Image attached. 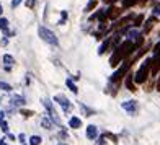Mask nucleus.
I'll return each instance as SVG.
<instances>
[{
  "label": "nucleus",
  "mask_w": 160,
  "mask_h": 145,
  "mask_svg": "<svg viewBox=\"0 0 160 145\" xmlns=\"http://www.w3.org/2000/svg\"><path fill=\"white\" fill-rule=\"evenodd\" d=\"M54 101H56V103H59V104H61V108H62V109H64L65 113L72 111V108H74V104H72L70 101H69L67 98H65L64 95H56V96H54Z\"/></svg>",
  "instance_id": "obj_4"
},
{
  "label": "nucleus",
  "mask_w": 160,
  "mask_h": 145,
  "mask_svg": "<svg viewBox=\"0 0 160 145\" xmlns=\"http://www.w3.org/2000/svg\"><path fill=\"white\" fill-rule=\"evenodd\" d=\"M95 7H97V0H90L88 5H87V8H85V12H90L92 8H95Z\"/></svg>",
  "instance_id": "obj_22"
},
{
  "label": "nucleus",
  "mask_w": 160,
  "mask_h": 145,
  "mask_svg": "<svg viewBox=\"0 0 160 145\" xmlns=\"http://www.w3.org/2000/svg\"><path fill=\"white\" fill-rule=\"evenodd\" d=\"M42 104H44V108H46L48 113H49V119L52 121V122H56L57 126H61V119H59V116H57L56 109L52 108V104H51V101L49 99H42Z\"/></svg>",
  "instance_id": "obj_3"
},
{
  "label": "nucleus",
  "mask_w": 160,
  "mask_h": 145,
  "mask_svg": "<svg viewBox=\"0 0 160 145\" xmlns=\"http://www.w3.org/2000/svg\"><path fill=\"white\" fill-rule=\"evenodd\" d=\"M69 126L72 129H78L80 126H82V121H80V118H70L69 119Z\"/></svg>",
  "instance_id": "obj_11"
},
{
  "label": "nucleus",
  "mask_w": 160,
  "mask_h": 145,
  "mask_svg": "<svg viewBox=\"0 0 160 145\" xmlns=\"http://www.w3.org/2000/svg\"><path fill=\"white\" fill-rule=\"evenodd\" d=\"M3 119H5V113H3V111H2V113H0V122H2V121H3Z\"/></svg>",
  "instance_id": "obj_31"
},
{
  "label": "nucleus",
  "mask_w": 160,
  "mask_h": 145,
  "mask_svg": "<svg viewBox=\"0 0 160 145\" xmlns=\"http://www.w3.org/2000/svg\"><path fill=\"white\" fill-rule=\"evenodd\" d=\"M65 85L69 86V90H70L72 93H77V91H78L77 86H75V83H74V80H70V78H67V80H65Z\"/></svg>",
  "instance_id": "obj_13"
},
{
  "label": "nucleus",
  "mask_w": 160,
  "mask_h": 145,
  "mask_svg": "<svg viewBox=\"0 0 160 145\" xmlns=\"http://www.w3.org/2000/svg\"><path fill=\"white\" fill-rule=\"evenodd\" d=\"M139 0H122V7L124 8H129V7H132V5H136Z\"/></svg>",
  "instance_id": "obj_18"
},
{
  "label": "nucleus",
  "mask_w": 160,
  "mask_h": 145,
  "mask_svg": "<svg viewBox=\"0 0 160 145\" xmlns=\"http://www.w3.org/2000/svg\"><path fill=\"white\" fill-rule=\"evenodd\" d=\"M59 145H67V143H62V142H61V143H59Z\"/></svg>",
  "instance_id": "obj_37"
},
{
  "label": "nucleus",
  "mask_w": 160,
  "mask_h": 145,
  "mask_svg": "<svg viewBox=\"0 0 160 145\" xmlns=\"http://www.w3.org/2000/svg\"><path fill=\"white\" fill-rule=\"evenodd\" d=\"M154 21H155V17H152V18H149V20H147V26H145V33H147V31H150L152 23H154Z\"/></svg>",
  "instance_id": "obj_23"
},
{
  "label": "nucleus",
  "mask_w": 160,
  "mask_h": 145,
  "mask_svg": "<svg viewBox=\"0 0 160 145\" xmlns=\"http://www.w3.org/2000/svg\"><path fill=\"white\" fill-rule=\"evenodd\" d=\"M18 139H20L21 143H25V135H23V134H20V135H18Z\"/></svg>",
  "instance_id": "obj_29"
},
{
  "label": "nucleus",
  "mask_w": 160,
  "mask_h": 145,
  "mask_svg": "<svg viewBox=\"0 0 160 145\" xmlns=\"http://www.w3.org/2000/svg\"><path fill=\"white\" fill-rule=\"evenodd\" d=\"M2 60H3V65H5V69H7V70H10L13 65H15V59H13L10 54H5Z\"/></svg>",
  "instance_id": "obj_10"
},
{
  "label": "nucleus",
  "mask_w": 160,
  "mask_h": 145,
  "mask_svg": "<svg viewBox=\"0 0 160 145\" xmlns=\"http://www.w3.org/2000/svg\"><path fill=\"white\" fill-rule=\"evenodd\" d=\"M0 15H2V3H0Z\"/></svg>",
  "instance_id": "obj_35"
},
{
  "label": "nucleus",
  "mask_w": 160,
  "mask_h": 145,
  "mask_svg": "<svg viewBox=\"0 0 160 145\" xmlns=\"http://www.w3.org/2000/svg\"><path fill=\"white\" fill-rule=\"evenodd\" d=\"M23 145H25V143H23Z\"/></svg>",
  "instance_id": "obj_38"
},
{
  "label": "nucleus",
  "mask_w": 160,
  "mask_h": 145,
  "mask_svg": "<svg viewBox=\"0 0 160 145\" xmlns=\"http://www.w3.org/2000/svg\"><path fill=\"white\" fill-rule=\"evenodd\" d=\"M157 90L160 91V78H158V82H157Z\"/></svg>",
  "instance_id": "obj_33"
},
{
  "label": "nucleus",
  "mask_w": 160,
  "mask_h": 145,
  "mask_svg": "<svg viewBox=\"0 0 160 145\" xmlns=\"http://www.w3.org/2000/svg\"><path fill=\"white\" fill-rule=\"evenodd\" d=\"M105 2H116V0H105Z\"/></svg>",
  "instance_id": "obj_36"
},
{
  "label": "nucleus",
  "mask_w": 160,
  "mask_h": 145,
  "mask_svg": "<svg viewBox=\"0 0 160 145\" xmlns=\"http://www.w3.org/2000/svg\"><path fill=\"white\" fill-rule=\"evenodd\" d=\"M38 34H39V38H41L42 41L48 42V44H51V46H57V44H59L57 36L51 31V30H48L46 26H39V28H38Z\"/></svg>",
  "instance_id": "obj_1"
},
{
  "label": "nucleus",
  "mask_w": 160,
  "mask_h": 145,
  "mask_svg": "<svg viewBox=\"0 0 160 145\" xmlns=\"http://www.w3.org/2000/svg\"><path fill=\"white\" fill-rule=\"evenodd\" d=\"M23 114H25V116H31L33 113H31V111H23Z\"/></svg>",
  "instance_id": "obj_32"
},
{
  "label": "nucleus",
  "mask_w": 160,
  "mask_h": 145,
  "mask_svg": "<svg viewBox=\"0 0 160 145\" xmlns=\"http://www.w3.org/2000/svg\"><path fill=\"white\" fill-rule=\"evenodd\" d=\"M0 90L2 91H12V86L8 83H5V82H0Z\"/></svg>",
  "instance_id": "obj_21"
},
{
  "label": "nucleus",
  "mask_w": 160,
  "mask_h": 145,
  "mask_svg": "<svg viewBox=\"0 0 160 145\" xmlns=\"http://www.w3.org/2000/svg\"><path fill=\"white\" fill-rule=\"evenodd\" d=\"M121 108L126 113H129L131 116L137 113V103H136V101H124V103H121Z\"/></svg>",
  "instance_id": "obj_6"
},
{
  "label": "nucleus",
  "mask_w": 160,
  "mask_h": 145,
  "mask_svg": "<svg viewBox=\"0 0 160 145\" xmlns=\"http://www.w3.org/2000/svg\"><path fill=\"white\" fill-rule=\"evenodd\" d=\"M142 20H144V15H139V17H136V20H134V26H136V28H137V26H141Z\"/></svg>",
  "instance_id": "obj_24"
},
{
  "label": "nucleus",
  "mask_w": 160,
  "mask_h": 145,
  "mask_svg": "<svg viewBox=\"0 0 160 145\" xmlns=\"http://www.w3.org/2000/svg\"><path fill=\"white\" fill-rule=\"evenodd\" d=\"M0 30L5 31V33H7V30H8V20L7 18H0Z\"/></svg>",
  "instance_id": "obj_15"
},
{
  "label": "nucleus",
  "mask_w": 160,
  "mask_h": 145,
  "mask_svg": "<svg viewBox=\"0 0 160 145\" xmlns=\"http://www.w3.org/2000/svg\"><path fill=\"white\" fill-rule=\"evenodd\" d=\"M154 13H155V15H158V13H160V5H157L155 8H154Z\"/></svg>",
  "instance_id": "obj_30"
},
{
  "label": "nucleus",
  "mask_w": 160,
  "mask_h": 145,
  "mask_svg": "<svg viewBox=\"0 0 160 145\" xmlns=\"http://www.w3.org/2000/svg\"><path fill=\"white\" fill-rule=\"evenodd\" d=\"M150 64H152V60H150V59H147L145 62H142L141 69L136 72L134 80H136L137 83H144L145 80H147V77H149V70H150Z\"/></svg>",
  "instance_id": "obj_2"
},
{
  "label": "nucleus",
  "mask_w": 160,
  "mask_h": 145,
  "mask_svg": "<svg viewBox=\"0 0 160 145\" xmlns=\"http://www.w3.org/2000/svg\"><path fill=\"white\" fill-rule=\"evenodd\" d=\"M36 3V0H26V7H30V8H33Z\"/></svg>",
  "instance_id": "obj_27"
},
{
  "label": "nucleus",
  "mask_w": 160,
  "mask_h": 145,
  "mask_svg": "<svg viewBox=\"0 0 160 145\" xmlns=\"http://www.w3.org/2000/svg\"><path fill=\"white\" fill-rule=\"evenodd\" d=\"M10 104L13 108H21V106L25 104V98L21 96V95H13L12 99H10Z\"/></svg>",
  "instance_id": "obj_8"
},
{
  "label": "nucleus",
  "mask_w": 160,
  "mask_h": 145,
  "mask_svg": "<svg viewBox=\"0 0 160 145\" xmlns=\"http://www.w3.org/2000/svg\"><path fill=\"white\" fill-rule=\"evenodd\" d=\"M108 44H110V39L106 38V41L103 42V44L100 46V49H98V54H105V51H106V47H108Z\"/></svg>",
  "instance_id": "obj_19"
},
{
  "label": "nucleus",
  "mask_w": 160,
  "mask_h": 145,
  "mask_svg": "<svg viewBox=\"0 0 160 145\" xmlns=\"http://www.w3.org/2000/svg\"><path fill=\"white\" fill-rule=\"evenodd\" d=\"M139 36H141V34L137 33V31H129V33H128V39H131V41H136L137 38H139Z\"/></svg>",
  "instance_id": "obj_20"
},
{
  "label": "nucleus",
  "mask_w": 160,
  "mask_h": 145,
  "mask_svg": "<svg viewBox=\"0 0 160 145\" xmlns=\"http://www.w3.org/2000/svg\"><path fill=\"white\" fill-rule=\"evenodd\" d=\"M122 59V56H121V52H119V51H116V52L113 54V57H111V59H110V64L111 65H118V62Z\"/></svg>",
  "instance_id": "obj_12"
},
{
  "label": "nucleus",
  "mask_w": 160,
  "mask_h": 145,
  "mask_svg": "<svg viewBox=\"0 0 160 145\" xmlns=\"http://www.w3.org/2000/svg\"><path fill=\"white\" fill-rule=\"evenodd\" d=\"M20 3H21V0H12V8H17Z\"/></svg>",
  "instance_id": "obj_26"
},
{
  "label": "nucleus",
  "mask_w": 160,
  "mask_h": 145,
  "mask_svg": "<svg viewBox=\"0 0 160 145\" xmlns=\"http://www.w3.org/2000/svg\"><path fill=\"white\" fill-rule=\"evenodd\" d=\"M0 145H8V143H7L5 140H0Z\"/></svg>",
  "instance_id": "obj_34"
},
{
  "label": "nucleus",
  "mask_w": 160,
  "mask_h": 145,
  "mask_svg": "<svg viewBox=\"0 0 160 145\" xmlns=\"http://www.w3.org/2000/svg\"><path fill=\"white\" fill-rule=\"evenodd\" d=\"M41 126L44 127V129H51V127H52V122H51L46 116H44V118H41Z\"/></svg>",
  "instance_id": "obj_14"
},
{
  "label": "nucleus",
  "mask_w": 160,
  "mask_h": 145,
  "mask_svg": "<svg viewBox=\"0 0 160 145\" xmlns=\"http://www.w3.org/2000/svg\"><path fill=\"white\" fill-rule=\"evenodd\" d=\"M136 49V44H134V41H131V39H128V41H124L121 44V47L118 49L119 52H121V56L124 57V56H128V54H131V51H134Z\"/></svg>",
  "instance_id": "obj_5"
},
{
  "label": "nucleus",
  "mask_w": 160,
  "mask_h": 145,
  "mask_svg": "<svg viewBox=\"0 0 160 145\" xmlns=\"http://www.w3.org/2000/svg\"><path fill=\"white\" fill-rule=\"evenodd\" d=\"M87 137H88L90 140H95L97 137H98V129L97 126H88L87 127Z\"/></svg>",
  "instance_id": "obj_9"
},
{
  "label": "nucleus",
  "mask_w": 160,
  "mask_h": 145,
  "mask_svg": "<svg viewBox=\"0 0 160 145\" xmlns=\"http://www.w3.org/2000/svg\"><path fill=\"white\" fill-rule=\"evenodd\" d=\"M0 129H2L3 132H8V124H7V122H5V119H3L2 122H0Z\"/></svg>",
  "instance_id": "obj_25"
},
{
  "label": "nucleus",
  "mask_w": 160,
  "mask_h": 145,
  "mask_svg": "<svg viewBox=\"0 0 160 145\" xmlns=\"http://www.w3.org/2000/svg\"><path fill=\"white\" fill-rule=\"evenodd\" d=\"M65 18H67V12H62V18H61V21H59V25H64Z\"/></svg>",
  "instance_id": "obj_28"
},
{
  "label": "nucleus",
  "mask_w": 160,
  "mask_h": 145,
  "mask_svg": "<svg viewBox=\"0 0 160 145\" xmlns=\"http://www.w3.org/2000/svg\"><path fill=\"white\" fill-rule=\"evenodd\" d=\"M129 70V64H122V67L119 70H116L113 77H111V82H116V80H119V78H122V75L126 74V72Z\"/></svg>",
  "instance_id": "obj_7"
},
{
  "label": "nucleus",
  "mask_w": 160,
  "mask_h": 145,
  "mask_svg": "<svg viewBox=\"0 0 160 145\" xmlns=\"http://www.w3.org/2000/svg\"><path fill=\"white\" fill-rule=\"evenodd\" d=\"M42 140H41V137L39 135H31L30 137V145H39Z\"/></svg>",
  "instance_id": "obj_16"
},
{
  "label": "nucleus",
  "mask_w": 160,
  "mask_h": 145,
  "mask_svg": "<svg viewBox=\"0 0 160 145\" xmlns=\"http://www.w3.org/2000/svg\"><path fill=\"white\" fill-rule=\"evenodd\" d=\"M119 13H121V12H119L118 8H114V7H111V8H110V13H106V15L110 17V18H116V17L119 15Z\"/></svg>",
  "instance_id": "obj_17"
}]
</instances>
